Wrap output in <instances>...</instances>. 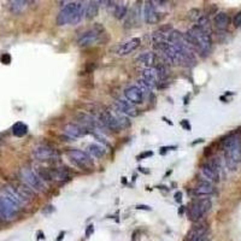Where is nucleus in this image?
I'll return each mask as SVG.
<instances>
[{"mask_svg": "<svg viewBox=\"0 0 241 241\" xmlns=\"http://www.w3.org/2000/svg\"><path fill=\"white\" fill-rule=\"evenodd\" d=\"M207 233H208V229H207V225H206V224L195 225V227H193V228L188 231V234H187L185 241H198L199 239H201V237H203L205 234H207Z\"/></svg>", "mask_w": 241, "mask_h": 241, "instance_id": "obj_18", "label": "nucleus"}, {"mask_svg": "<svg viewBox=\"0 0 241 241\" xmlns=\"http://www.w3.org/2000/svg\"><path fill=\"white\" fill-rule=\"evenodd\" d=\"M136 208H142V210H151L149 206H146V205H138Z\"/></svg>", "mask_w": 241, "mask_h": 241, "instance_id": "obj_33", "label": "nucleus"}, {"mask_svg": "<svg viewBox=\"0 0 241 241\" xmlns=\"http://www.w3.org/2000/svg\"><path fill=\"white\" fill-rule=\"evenodd\" d=\"M12 133L17 138H22L28 133V126L23 122H17L12 127Z\"/></svg>", "mask_w": 241, "mask_h": 241, "instance_id": "obj_25", "label": "nucleus"}, {"mask_svg": "<svg viewBox=\"0 0 241 241\" xmlns=\"http://www.w3.org/2000/svg\"><path fill=\"white\" fill-rule=\"evenodd\" d=\"M99 11V1H88L86 5V13H84V18L90 21L93 19Z\"/></svg>", "mask_w": 241, "mask_h": 241, "instance_id": "obj_23", "label": "nucleus"}, {"mask_svg": "<svg viewBox=\"0 0 241 241\" xmlns=\"http://www.w3.org/2000/svg\"><path fill=\"white\" fill-rule=\"evenodd\" d=\"M181 126H182L186 130H191V124L188 123V120H187V119H183L182 122H181Z\"/></svg>", "mask_w": 241, "mask_h": 241, "instance_id": "obj_30", "label": "nucleus"}, {"mask_svg": "<svg viewBox=\"0 0 241 241\" xmlns=\"http://www.w3.org/2000/svg\"><path fill=\"white\" fill-rule=\"evenodd\" d=\"M87 153L92 158H103L106 155V148L99 143H89L87 146Z\"/></svg>", "mask_w": 241, "mask_h": 241, "instance_id": "obj_20", "label": "nucleus"}, {"mask_svg": "<svg viewBox=\"0 0 241 241\" xmlns=\"http://www.w3.org/2000/svg\"><path fill=\"white\" fill-rule=\"evenodd\" d=\"M112 7V13L117 19H122L123 17L127 16L128 12V5L127 3H122V1H110V5Z\"/></svg>", "mask_w": 241, "mask_h": 241, "instance_id": "obj_19", "label": "nucleus"}, {"mask_svg": "<svg viewBox=\"0 0 241 241\" xmlns=\"http://www.w3.org/2000/svg\"><path fill=\"white\" fill-rule=\"evenodd\" d=\"M124 97L127 99V101L132 103L133 105H139L143 103L145 95L142 94V92L138 88V86H129L124 89Z\"/></svg>", "mask_w": 241, "mask_h": 241, "instance_id": "obj_13", "label": "nucleus"}, {"mask_svg": "<svg viewBox=\"0 0 241 241\" xmlns=\"http://www.w3.org/2000/svg\"><path fill=\"white\" fill-rule=\"evenodd\" d=\"M211 206H212V203L207 198L195 199L188 207V218L192 222H199L211 210Z\"/></svg>", "mask_w": 241, "mask_h": 241, "instance_id": "obj_4", "label": "nucleus"}, {"mask_svg": "<svg viewBox=\"0 0 241 241\" xmlns=\"http://www.w3.org/2000/svg\"><path fill=\"white\" fill-rule=\"evenodd\" d=\"M28 1L24 0H15V1L10 3V10L13 15H21L27 7H28Z\"/></svg>", "mask_w": 241, "mask_h": 241, "instance_id": "obj_24", "label": "nucleus"}, {"mask_svg": "<svg viewBox=\"0 0 241 241\" xmlns=\"http://www.w3.org/2000/svg\"><path fill=\"white\" fill-rule=\"evenodd\" d=\"M51 181H57V182H63V181H67L70 175L68 172V170H65L64 168H59V169H50L48 170Z\"/></svg>", "mask_w": 241, "mask_h": 241, "instance_id": "obj_21", "label": "nucleus"}, {"mask_svg": "<svg viewBox=\"0 0 241 241\" xmlns=\"http://www.w3.org/2000/svg\"><path fill=\"white\" fill-rule=\"evenodd\" d=\"M21 180L23 181V183L27 185L29 188H32L34 192H44L45 191V183L44 181L39 177V175L30 170L28 168H23L19 171Z\"/></svg>", "mask_w": 241, "mask_h": 241, "instance_id": "obj_9", "label": "nucleus"}, {"mask_svg": "<svg viewBox=\"0 0 241 241\" xmlns=\"http://www.w3.org/2000/svg\"><path fill=\"white\" fill-rule=\"evenodd\" d=\"M195 25H198L200 29L204 30V32H206V33L210 34V19H208L207 16H205V15L199 16V18H198Z\"/></svg>", "mask_w": 241, "mask_h": 241, "instance_id": "obj_26", "label": "nucleus"}, {"mask_svg": "<svg viewBox=\"0 0 241 241\" xmlns=\"http://www.w3.org/2000/svg\"><path fill=\"white\" fill-rule=\"evenodd\" d=\"M221 170H222V165H221L220 158H212L210 162H206L200 166L201 175L204 176L206 182H210V183L218 182L221 178Z\"/></svg>", "mask_w": 241, "mask_h": 241, "instance_id": "obj_6", "label": "nucleus"}, {"mask_svg": "<svg viewBox=\"0 0 241 241\" xmlns=\"http://www.w3.org/2000/svg\"><path fill=\"white\" fill-rule=\"evenodd\" d=\"M186 41L194 48V51L199 52L201 55H207L212 47V40L211 35L203 29H200L198 25L191 27V29L186 34H183Z\"/></svg>", "mask_w": 241, "mask_h": 241, "instance_id": "obj_2", "label": "nucleus"}, {"mask_svg": "<svg viewBox=\"0 0 241 241\" xmlns=\"http://www.w3.org/2000/svg\"><path fill=\"white\" fill-rule=\"evenodd\" d=\"M63 132L71 140L83 138V136L88 135V133H89V130L87 128H84L83 126H81L80 123H68V124L64 126Z\"/></svg>", "mask_w": 241, "mask_h": 241, "instance_id": "obj_11", "label": "nucleus"}, {"mask_svg": "<svg viewBox=\"0 0 241 241\" xmlns=\"http://www.w3.org/2000/svg\"><path fill=\"white\" fill-rule=\"evenodd\" d=\"M153 156V152L152 151H147V152H143L139 156V159H143V158H147V157H152Z\"/></svg>", "mask_w": 241, "mask_h": 241, "instance_id": "obj_28", "label": "nucleus"}, {"mask_svg": "<svg viewBox=\"0 0 241 241\" xmlns=\"http://www.w3.org/2000/svg\"><path fill=\"white\" fill-rule=\"evenodd\" d=\"M214 24L218 30H225L230 24V18L225 12H218L214 18Z\"/></svg>", "mask_w": 241, "mask_h": 241, "instance_id": "obj_22", "label": "nucleus"}, {"mask_svg": "<svg viewBox=\"0 0 241 241\" xmlns=\"http://www.w3.org/2000/svg\"><path fill=\"white\" fill-rule=\"evenodd\" d=\"M233 24H234V27H236V28L241 27V11L237 12V13L234 16V18H233Z\"/></svg>", "mask_w": 241, "mask_h": 241, "instance_id": "obj_27", "label": "nucleus"}, {"mask_svg": "<svg viewBox=\"0 0 241 241\" xmlns=\"http://www.w3.org/2000/svg\"><path fill=\"white\" fill-rule=\"evenodd\" d=\"M115 107H116V111H118L119 113H122L127 117L139 116V110L136 109V106L127 100H117L115 103Z\"/></svg>", "mask_w": 241, "mask_h": 241, "instance_id": "obj_15", "label": "nucleus"}, {"mask_svg": "<svg viewBox=\"0 0 241 241\" xmlns=\"http://www.w3.org/2000/svg\"><path fill=\"white\" fill-rule=\"evenodd\" d=\"M162 16L158 12L157 7L155 6V4L152 1H147L145 3L143 6V19L147 24H156L160 21Z\"/></svg>", "mask_w": 241, "mask_h": 241, "instance_id": "obj_12", "label": "nucleus"}, {"mask_svg": "<svg viewBox=\"0 0 241 241\" xmlns=\"http://www.w3.org/2000/svg\"><path fill=\"white\" fill-rule=\"evenodd\" d=\"M215 193V187L212 186V183L206 182V181H201V182L195 186L192 189V194L194 197H204V195H211Z\"/></svg>", "mask_w": 241, "mask_h": 241, "instance_id": "obj_17", "label": "nucleus"}, {"mask_svg": "<svg viewBox=\"0 0 241 241\" xmlns=\"http://www.w3.org/2000/svg\"><path fill=\"white\" fill-rule=\"evenodd\" d=\"M136 63L139 65H142L146 68H153V67H157L158 64V55L153 52H143L141 53L138 58H136Z\"/></svg>", "mask_w": 241, "mask_h": 241, "instance_id": "obj_16", "label": "nucleus"}, {"mask_svg": "<svg viewBox=\"0 0 241 241\" xmlns=\"http://www.w3.org/2000/svg\"><path fill=\"white\" fill-rule=\"evenodd\" d=\"M1 62L4 63V64H10V62H11V57H10V54H4L3 57H1Z\"/></svg>", "mask_w": 241, "mask_h": 241, "instance_id": "obj_29", "label": "nucleus"}, {"mask_svg": "<svg viewBox=\"0 0 241 241\" xmlns=\"http://www.w3.org/2000/svg\"><path fill=\"white\" fill-rule=\"evenodd\" d=\"M86 4L82 1H70L67 3L57 16V24H77L80 23L86 13Z\"/></svg>", "mask_w": 241, "mask_h": 241, "instance_id": "obj_3", "label": "nucleus"}, {"mask_svg": "<svg viewBox=\"0 0 241 241\" xmlns=\"http://www.w3.org/2000/svg\"><path fill=\"white\" fill-rule=\"evenodd\" d=\"M92 233H94V228H93V225H88V228H87V230H86V236H89Z\"/></svg>", "mask_w": 241, "mask_h": 241, "instance_id": "obj_31", "label": "nucleus"}, {"mask_svg": "<svg viewBox=\"0 0 241 241\" xmlns=\"http://www.w3.org/2000/svg\"><path fill=\"white\" fill-rule=\"evenodd\" d=\"M67 155H68V158L70 159V162H72L75 165H77L82 170L83 169L84 170H92L94 168L93 158L87 152H83V151L77 149V148H71L67 152Z\"/></svg>", "mask_w": 241, "mask_h": 241, "instance_id": "obj_8", "label": "nucleus"}, {"mask_svg": "<svg viewBox=\"0 0 241 241\" xmlns=\"http://www.w3.org/2000/svg\"><path fill=\"white\" fill-rule=\"evenodd\" d=\"M140 42L141 40L139 38H133L130 40H127L116 47V53L118 55H128L140 46Z\"/></svg>", "mask_w": 241, "mask_h": 241, "instance_id": "obj_14", "label": "nucleus"}, {"mask_svg": "<svg viewBox=\"0 0 241 241\" xmlns=\"http://www.w3.org/2000/svg\"><path fill=\"white\" fill-rule=\"evenodd\" d=\"M21 207L6 197L3 192H0V220L12 221L19 215Z\"/></svg>", "mask_w": 241, "mask_h": 241, "instance_id": "obj_5", "label": "nucleus"}, {"mask_svg": "<svg viewBox=\"0 0 241 241\" xmlns=\"http://www.w3.org/2000/svg\"><path fill=\"white\" fill-rule=\"evenodd\" d=\"M33 156L38 160H52L59 158V152L47 143H41L33 148Z\"/></svg>", "mask_w": 241, "mask_h": 241, "instance_id": "obj_10", "label": "nucleus"}, {"mask_svg": "<svg viewBox=\"0 0 241 241\" xmlns=\"http://www.w3.org/2000/svg\"><path fill=\"white\" fill-rule=\"evenodd\" d=\"M223 156L229 170H236L241 163V136L230 134L223 140Z\"/></svg>", "mask_w": 241, "mask_h": 241, "instance_id": "obj_1", "label": "nucleus"}, {"mask_svg": "<svg viewBox=\"0 0 241 241\" xmlns=\"http://www.w3.org/2000/svg\"><path fill=\"white\" fill-rule=\"evenodd\" d=\"M103 35H105L104 33V27H101L99 23H97L93 28H90L86 32H83L77 40L78 46L81 47H88V46H92L94 44H98L101 41Z\"/></svg>", "mask_w": 241, "mask_h": 241, "instance_id": "obj_7", "label": "nucleus"}, {"mask_svg": "<svg viewBox=\"0 0 241 241\" xmlns=\"http://www.w3.org/2000/svg\"><path fill=\"white\" fill-rule=\"evenodd\" d=\"M175 200H176L177 203H181V200H182V193L177 192V193L175 194Z\"/></svg>", "mask_w": 241, "mask_h": 241, "instance_id": "obj_32", "label": "nucleus"}]
</instances>
